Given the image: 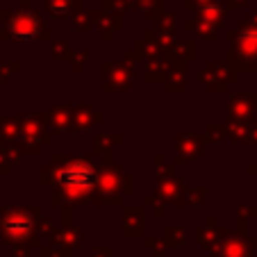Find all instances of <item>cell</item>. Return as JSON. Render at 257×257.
<instances>
[{"instance_id": "cell-1", "label": "cell", "mask_w": 257, "mask_h": 257, "mask_svg": "<svg viewBox=\"0 0 257 257\" xmlns=\"http://www.w3.org/2000/svg\"><path fill=\"white\" fill-rule=\"evenodd\" d=\"M57 185L71 198H84L96 187V169L87 160H71L57 171Z\"/></svg>"}, {"instance_id": "cell-2", "label": "cell", "mask_w": 257, "mask_h": 257, "mask_svg": "<svg viewBox=\"0 0 257 257\" xmlns=\"http://www.w3.org/2000/svg\"><path fill=\"white\" fill-rule=\"evenodd\" d=\"M32 232V216L23 209H12V212L5 214L3 218V237L5 241L16 243V241H23V239L30 237Z\"/></svg>"}, {"instance_id": "cell-3", "label": "cell", "mask_w": 257, "mask_h": 257, "mask_svg": "<svg viewBox=\"0 0 257 257\" xmlns=\"http://www.w3.org/2000/svg\"><path fill=\"white\" fill-rule=\"evenodd\" d=\"M10 32H12V37H16V39L30 41V39H37L39 34H46V28H44V21H41L37 14L21 12V14L12 16Z\"/></svg>"}, {"instance_id": "cell-6", "label": "cell", "mask_w": 257, "mask_h": 257, "mask_svg": "<svg viewBox=\"0 0 257 257\" xmlns=\"http://www.w3.org/2000/svg\"><path fill=\"white\" fill-rule=\"evenodd\" d=\"M71 7V0H48V10L53 12L55 16H64Z\"/></svg>"}, {"instance_id": "cell-4", "label": "cell", "mask_w": 257, "mask_h": 257, "mask_svg": "<svg viewBox=\"0 0 257 257\" xmlns=\"http://www.w3.org/2000/svg\"><path fill=\"white\" fill-rule=\"evenodd\" d=\"M241 50L246 55H257V30H243Z\"/></svg>"}, {"instance_id": "cell-7", "label": "cell", "mask_w": 257, "mask_h": 257, "mask_svg": "<svg viewBox=\"0 0 257 257\" xmlns=\"http://www.w3.org/2000/svg\"><path fill=\"white\" fill-rule=\"evenodd\" d=\"M203 16H205L207 21H212V23H218V19L223 16V12L218 10V7L212 5V7H205V10H203Z\"/></svg>"}, {"instance_id": "cell-5", "label": "cell", "mask_w": 257, "mask_h": 257, "mask_svg": "<svg viewBox=\"0 0 257 257\" xmlns=\"http://www.w3.org/2000/svg\"><path fill=\"white\" fill-rule=\"evenodd\" d=\"M225 257H250V252L241 241H230L225 246Z\"/></svg>"}]
</instances>
